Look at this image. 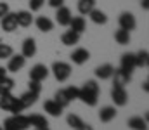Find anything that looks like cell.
Returning <instances> with one entry per match:
<instances>
[{
	"instance_id": "obj_1",
	"label": "cell",
	"mask_w": 149,
	"mask_h": 130,
	"mask_svg": "<svg viewBox=\"0 0 149 130\" xmlns=\"http://www.w3.org/2000/svg\"><path fill=\"white\" fill-rule=\"evenodd\" d=\"M99 92H101V88L97 85V82L95 80H88V82H85L83 87L80 88L78 99L83 101L87 106H95L97 104V99H99Z\"/></svg>"
},
{
	"instance_id": "obj_2",
	"label": "cell",
	"mask_w": 149,
	"mask_h": 130,
	"mask_svg": "<svg viewBox=\"0 0 149 130\" xmlns=\"http://www.w3.org/2000/svg\"><path fill=\"white\" fill-rule=\"evenodd\" d=\"M3 130H28L30 129V123H28V116L24 115H12L9 118L3 120V125H2Z\"/></svg>"
},
{
	"instance_id": "obj_3",
	"label": "cell",
	"mask_w": 149,
	"mask_h": 130,
	"mask_svg": "<svg viewBox=\"0 0 149 130\" xmlns=\"http://www.w3.org/2000/svg\"><path fill=\"white\" fill-rule=\"evenodd\" d=\"M0 109L19 115V113H23L24 108H23V104L19 102L17 97H14L12 94H5V95H0Z\"/></svg>"
},
{
	"instance_id": "obj_4",
	"label": "cell",
	"mask_w": 149,
	"mask_h": 130,
	"mask_svg": "<svg viewBox=\"0 0 149 130\" xmlns=\"http://www.w3.org/2000/svg\"><path fill=\"white\" fill-rule=\"evenodd\" d=\"M52 73H54V78L57 82H66L70 76H71V66L68 63H63V61H57L52 64Z\"/></svg>"
},
{
	"instance_id": "obj_5",
	"label": "cell",
	"mask_w": 149,
	"mask_h": 130,
	"mask_svg": "<svg viewBox=\"0 0 149 130\" xmlns=\"http://www.w3.org/2000/svg\"><path fill=\"white\" fill-rule=\"evenodd\" d=\"M118 23H120V28H121V30H127V31H132V30H135V26H137L135 16H134L132 12H121L120 17H118Z\"/></svg>"
},
{
	"instance_id": "obj_6",
	"label": "cell",
	"mask_w": 149,
	"mask_h": 130,
	"mask_svg": "<svg viewBox=\"0 0 149 130\" xmlns=\"http://www.w3.org/2000/svg\"><path fill=\"white\" fill-rule=\"evenodd\" d=\"M111 99L116 106H125L128 102V92L125 90V87H114L111 88Z\"/></svg>"
},
{
	"instance_id": "obj_7",
	"label": "cell",
	"mask_w": 149,
	"mask_h": 130,
	"mask_svg": "<svg viewBox=\"0 0 149 130\" xmlns=\"http://www.w3.org/2000/svg\"><path fill=\"white\" fill-rule=\"evenodd\" d=\"M0 26L3 31L12 33L17 30V21H16V12H7L2 19H0Z\"/></svg>"
},
{
	"instance_id": "obj_8",
	"label": "cell",
	"mask_w": 149,
	"mask_h": 130,
	"mask_svg": "<svg viewBox=\"0 0 149 130\" xmlns=\"http://www.w3.org/2000/svg\"><path fill=\"white\" fill-rule=\"evenodd\" d=\"M24 64H26V57L24 56H21V54H12L10 57H9V64H7V71H10V73H17V71H21L23 68H24Z\"/></svg>"
},
{
	"instance_id": "obj_9",
	"label": "cell",
	"mask_w": 149,
	"mask_h": 130,
	"mask_svg": "<svg viewBox=\"0 0 149 130\" xmlns=\"http://www.w3.org/2000/svg\"><path fill=\"white\" fill-rule=\"evenodd\" d=\"M47 76H49V68L45 64H35L31 68V71H30V80H33V82L42 83Z\"/></svg>"
},
{
	"instance_id": "obj_10",
	"label": "cell",
	"mask_w": 149,
	"mask_h": 130,
	"mask_svg": "<svg viewBox=\"0 0 149 130\" xmlns=\"http://www.w3.org/2000/svg\"><path fill=\"white\" fill-rule=\"evenodd\" d=\"M111 78H113V85L114 87H125V85H128V82L132 80V75L127 73V71H123L120 68V70H114L113 71Z\"/></svg>"
},
{
	"instance_id": "obj_11",
	"label": "cell",
	"mask_w": 149,
	"mask_h": 130,
	"mask_svg": "<svg viewBox=\"0 0 149 130\" xmlns=\"http://www.w3.org/2000/svg\"><path fill=\"white\" fill-rule=\"evenodd\" d=\"M71 61H73L74 64H78V66H81V64H85L88 59H90V52L87 50V49H83V47H80V49H74L73 52H71Z\"/></svg>"
},
{
	"instance_id": "obj_12",
	"label": "cell",
	"mask_w": 149,
	"mask_h": 130,
	"mask_svg": "<svg viewBox=\"0 0 149 130\" xmlns=\"http://www.w3.org/2000/svg\"><path fill=\"white\" fill-rule=\"evenodd\" d=\"M123 71H127V73H130L132 75V71L135 70V54H132V52H127V54H123L121 56V66H120Z\"/></svg>"
},
{
	"instance_id": "obj_13",
	"label": "cell",
	"mask_w": 149,
	"mask_h": 130,
	"mask_svg": "<svg viewBox=\"0 0 149 130\" xmlns=\"http://www.w3.org/2000/svg\"><path fill=\"white\" fill-rule=\"evenodd\" d=\"M71 17H73V16H71V10H70L68 7H64V5L59 7L57 12H56V21H57L61 26H68L70 21H71Z\"/></svg>"
},
{
	"instance_id": "obj_14",
	"label": "cell",
	"mask_w": 149,
	"mask_h": 130,
	"mask_svg": "<svg viewBox=\"0 0 149 130\" xmlns=\"http://www.w3.org/2000/svg\"><path fill=\"white\" fill-rule=\"evenodd\" d=\"M16 21H17V26H21V28L31 26V23H33L31 10H19V12H16Z\"/></svg>"
},
{
	"instance_id": "obj_15",
	"label": "cell",
	"mask_w": 149,
	"mask_h": 130,
	"mask_svg": "<svg viewBox=\"0 0 149 130\" xmlns=\"http://www.w3.org/2000/svg\"><path fill=\"white\" fill-rule=\"evenodd\" d=\"M43 111L49 113L50 116H61V115H63V108H61L54 99H47V101L43 102Z\"/></svg>"
},
{
	"instance_id": "obj_16",
	"label": "cell",
	"mask_w": 149,
	"mask_h": 130,
	"mask_svg": "<svg viewBox=\"0 0 149 130\" xmlns=\"http://www.w3.org/2000/svg\"><path fill=\"white\" fill-rule=\"evenodd\" d=\"M35 54H37V42H35V38H26L23 42V47H21V56L33 57Z\"/></svg>"
},
{
	"instance_id": "obj_17",
	"label": "cell",
	"mask_w": 149,
	"mask_h": 130,
	"mask_svg": "<svg viewBox=\"0 0 149 130\" xmlns=\"http://www.w3.org/2000/svg\"><path fill=\"white\" fill-rule=\"evenodd\" d=\"M35 24H37L38 30L43 31V33H49V31L54 30V23H52V19H49L47 16H38L37 19H35Z\"/></svg>"
},
{
	"instance_id": "obj_18",
	"label": "cell",
	"mask_w": 149,
	"mask_h": 130,
	"mask_svg": "<svg viewBox=\"0 0 149 130\" xmlns=\"http://www.w3.org/2000/svg\"><path fill=\"white\" fill-rule=\"evenodd\" d=\"M116 118V109L113 108V106H104L101 111H99V120L102 122V123H109Z\"/></svg>"
},
{
	"instance_id": "obj_19",
	"label": "cell",
	"mask_w": 149,
	"mask_h": 130,
	"mask_svg": "<svg viewBox=\"0 0 149 130\" xmlns=\"http://www.w3.org/2000/svg\"><path fill=\"white\" fill-rule=\"evenodd\" d=\"M61 42L64 43V45H68V47L76 45V43L80 42V33H76L73 30H68V31H64L61 35Z\"/></svg>"
},
{
	"instance_id": "obj_20",
	"label": "cell",
	"mask_w": 149,
	"mask_h": 130,
	"mask_svg": "<svg viewBox=\"0 0 149 130\" xmlns=\"http://www.w3.org/2000/svg\"><path fill=\"white\" fill-rule=\"evenodd\" d=\"M28 123H30V127H33V129H47V127H49L47 118L42 116V115H31V116H28Z\"/></svg>"
},
{
	"instance_id": "obj_21",
	"label": "cell",
	"mask_w": 149,
	"mask_h": 130,
	"mask_svg": "<svg viewBox=\"0 0 149 130\" xmlns=\"http://www.w3.org/2000/svg\"><path fill=\"white\" fill-rule=\"evenodd\" d=\"M113 71H114V68H113L111 64H101V66L95 70V76H97L99 80H109L113 76Z\"/></svg>"
},
{
	"instance_id": "obj_22",
	"label": "cell",
	"mask_w": 149,
	"mask_h": 130,
	"mask_svg": "<svg viewBox=\"0 0 149 130\" xmlns=\"http://www.w3.org/2000/svg\"><path fill=\"white\" fill-rule=\"evenodd\" d=\"M73 31H76V33H83L85 30H87V23H85V19L81 17V16H76V17H71V21H70V24H68Z\"/></svg>"
},
{
	"instance_id": "obj_23",
	"label": "cell",
	"mask_w": 149,
	"mask_h": 130,
	"mask_svg": "<svg viewBox=\"0 0 149 130\" xmlns=\"http://www.w3.org/2000/svg\"><path fill=\"white\" fill-rule=\"evenodd\" d=\"M128 129L132 130H148V120L142 116H132L128 120Z\"/></svg>"
},
{
	"instance_id": "obj_24",
	"label": "cell",
	"mask_w": 149,
	"mask_h": 130,
	"mask_svg": "<svg viewBox=\"0 0 149 130\" xmlns=\"http://www.w3.org/2000/svg\"><path fill=\"white\" fill-rule=\"evenodd\" d=\"M78 12L81 16H88L90 10L95 9V0H78Z\"/></svg>"
},
{
	"instance_id": "obj_25",
	"label": "cell",
	"mask_w": 149,
	"mask_h": 130,
	"mask_svg": "<svg viewBox=\"0 0 149 130\" xmlns=\"http://www.w3.org/2000/svg\"><path fill=\"white\" fill-rule=\"evenodd\" d=\"M19 99V102L23 104V108L26 109V108H30V106H33L35 102H37V99H38V94H35V92H24L21 97H17Z\"/></svg>"
},
{
	"instance_id": "obj_26",
	"label": "cell",
	"mask_w": 149,
	"mask_h": 130,
	"mask_svg": "<svg viewBox=\"0 0 149 130\" xmlns=\"http://www.w3.org/2000/svg\"><path fill=\"white\" fill-rule=\"evenodd\" d=\"M90 21L94 23V24H106L108 23V16L101 10V9H94V10H90Z\"/></svg>"
},
{
	"instance_id": "obj_27",
	"label": "cell",
	"mask_w": 149,
	"mask_h": 130,
	"mask_svg": "<svg viewBox=\"0 0 149 130\" xmlns=\"http://www.w3.org/2000/svg\"><path fill=\"white\" fill-rule=\"evenodd\" d=\"M149 64V52L148 50H139L135 54V68H148Z\"/></svg>"
},
{
	"instance_id": "obj_28",
	"label": "cell",
	"mask_w": 149,
	"mask_h": 130,
	"mask_svg": "<svg viewBox=\"0 0 149 130\" xmlns=\"http://www.w3.org/2000/svg\"><path fill=\"white\" fill-rule=\"evenodd\" d=\"M54 101L64 109V108H68L70 104H71V101L68 99V95H66V92H64V88H61V90H57L56 92V95H54Z\"/></svg>"
},
{
	"instance_id": "obj_29",
	"label": "cell",
	"mask_w": 149,
	"mask_h": 130,
	"mask_svg": "<svg viewBox=\"0 0 149 130\" xmlns=\"http://www.w3.org/2000/svg\"><path fill=\"white\" fill-rule=\"evenodd\" d=\"M114 40L116 43H120V45H127V43H130V31H127V30H116L114 31Z\"/></svg>"
},
{
	"instance_id": "obj_30",
	"label": "cell",
	"mask_w": 149,
	"mask_h": 130,
	"mask_svg": "<svg viewBox=\"0 0 149 130\" xmlns=\"http://www.w3.org/2000/svg\"><path fill=\"white\" fill-rule=\"evenodd\" d=\"M14 88V80L5 76L3 80H0V95H5V94H10Z\"/></svg>"
},
{
	"instance_id": "obj_31",
	"label": "cell",
	"mask_w": 149,
	"mask_h": 130,
	"mask_svg": "<svg viewBox=\"0 0 149 130\" xmlns=\"http://www.w3.org/2000/svg\"><path fill=\"white\" fill-rule=\"evenodd\" d=\"M66 122H68V125L71 127L73 130H78L81 125H83V120L80 118V116H76V115H68V118H66Z\"/></svg>"
},
{
	"instance_id": "obj_32",
	"label": "cell",
	"mask_w": 149,
	"mask_h": 130,
	"mask_svg": "<svg viewBox=\"0 0 149 130\" xmlns=\"http://www.w3.org/2000/svg\"><path fill=\"white\" fill-rule=\"evenodd\" d=\"M12 54H14V50L9 43H0V59H9Z\"/></svg>"
},
{
	"instance_id": "obj_33",
	"label": "cell",
	"mask_w": 149,
	"mask_h": 130,
	"mask_svg": "<svg viewBox=\"0 0 149 130\" xmlns=\"http://www.w3.org/2000/svg\"><path fill=\"white\" fill-rule=\"evenodd\" d=\"M64 92H66V95H68V99L70 101H76L78 99V95H80V88L78 87H68V88H64Z\"/></svg>"
},
{
	"instance_id": "obj_34",
	"label": "cell",
	"mask_w": 149,
	"mask_h": 130,
	"mask_svg": "<svg viewBox=\"0 0 149 130\" xmlns=\"http://www.w3.org/2000/svg\"><path fill=\"white\" fill-rule=\"evenodd\" d=\"M28 90H30V92H35V94L40 95V90H42L40 82H33V80H30V83H28Z\"/></svg>"
},
{
	"instance_id": "obj_35",
	"label": "cell",
	"mask_w": 149,
	"mask_h": 130,
	"mask_svg": "<svg viewBox=\"0 0 149 130\" xmlns=\"http://www.w3.org/2000/svg\"><path fill=\"white\" fill-rule=\"evenodd\" d=\"M43 3V0H30V10H40Z\"/></svg>"
},
{
	"instance_id": "obj_36",
	"label": "cell",
	"mask_w": 149,
	"mask_h": 130,
	"mask_svg": "<svg viewBox=\"0 0 149 130\" xmlns=\"http://www.w3.org/2000/svg\"><path fill=\"white\" fill-rule=\"evenodd\" d=\"M7 12H10V9H9V3L7 2H0V19L7 14Z\"/></svg>"
},
{
	"instance_id": "obj_37",
	"label": "cell",
	"mask_w": 149,
	"mask_h": 130,
	"mask_svg": "<svg viewBox=\"0 0 149 130\" xmlns=\"http://www.w3.org/2000/svg\"><path fill=\"white\" fill-rule=\"evenodd\" d=\"M49 5L54 7V9H59V7L64 5V0H49Z\"/></svg>"
},
{
	"instance_id": "obj_38",
	"label": "cell",
	"mask_w": 149,
	"mask_h": 130,
	"mask_svg": "<svg viewBox=\"0 0 149 130\" xmlns=\"http://www.w3.org/2000/svg\"><path fill=\"white\" fill-rule=\"evenodd\" d=\"M7 76V68H3V66H0V80H3Z\"/></svg>"
},
{
	"instance_id": "obj_39",
	"label": "cell",
	"mask_w": 149,
	"mask_h": 130,
	"mask_svg": "<svg viewBox=\"0 0 149 130\" xmlns=\"http://www.w3.org/2000/svg\"><path fill=\"white\" fill-rule=\"evenodd\" d=\"M141 7H142L144 10H148L149 9V0H141Z\"/></svg>"
},
{
	"instance_id": "obj_40",
	"label": "cell",
	"mask_w": 149,
	"mask_h": 130,
	"mask_svg": "<svg viewBox=\"0 0 149 130\" xmlns=\"http://www.w3.org/2000/svg\"><path fill=\"white\" fill-rule=\"evenodd\" d=\"M78 130H94V129H92L90 125H85V123H83V125H81V127H80Z\"/></svg>"
},
{
	"instance_id": "obj_41",
	"label": "cell",
	"mask_w": 149,
	"mask_h": 130,
	"mask_svg": "<svg viewBox=\"0 0 149 130\" xmlns=\"http://www.w3.org/2000/svg\"><path fill=\"white\" fill-rule=\"evenodd\" d=\"M142 87H144V90H146V92H148V90H149V82H148V80L144 82V85H142Z\"/></svg>"
},
{
	"instance_id": "obj_42",
	"label": "cell",
	"mask_w": 149,
	"mask_h": 130,
	"mask_svg": "<svg viewBox=\"0 0 149 130\" xmlns=\"http://www.w3.org/2000/svg\"><path fill=\"white\" fill-rule=\"evenodd\" d=\"M35 130H49V127H47V129H35Z\"/></svg>"
},
{
	"instance_id": "obj_43",
	"label": "cell",
	"mask_w": 149,
	"mask_h": 130,
	"mask_svg": "<svg viewBox=\"0 0 149 130\" xmlns=\"http://www.w3.org/2000/svg\"><path fill=\"white\" fill-rule=\"evenodd\" d=\"M0 130H3V129H2V125H0Z\"/></svg>"
}]
</instances>
